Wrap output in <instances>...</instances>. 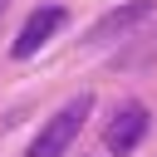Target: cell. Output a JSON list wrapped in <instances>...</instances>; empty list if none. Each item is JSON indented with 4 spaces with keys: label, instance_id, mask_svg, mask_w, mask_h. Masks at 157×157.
<instances>
[{
    "label": "cell",
    "instance_id": "obj_1",
    "mask_svg": "<svg viewBox=\"0 0 157 157\" xmlns=\"http://www.w3.org/2000/svg\"><path fill=\"white\" fill-rule=\"evenodd\" d=\"M88 113H93V93H78V98H69L44 128H39V137L29 142V152L25 157H64L69 147H74V137L83 132V123H88Z\"/></svg>",
    "mask_w": 157,
    "mask_h": 157
},
{
    "label": "cell",
    "instance_id": "obj_2",
    "mask_svg": "<svg viewBox=\"0 0 157 157\" xmlns=\"http://www.w3.org/2000/svg\"><path fill=\"white\" fill-rule=\"evenodd\" d=\"M147 128H152L147 103L128 98V103L113 108V118H108V128H103V147H108L113 157H128V152H137V142L147 137Z\"/></svg>",
    "mask_w": 157,
    "mask_h": 157
},
{
    "label": "cell",
    "instance_id": "obj_3",
    "mask_svg": "<svg viewBox=\"0 0 157 157\" xmlns=\"http://www.w3.org/2000/svg\"><path fill=\"white\" fill-rule=\"evenodd\" d=\"M64 25H69V10H64V5H39V10H34V15L20 25V34H15L10 54H15V59H29V54H39V49H44V44H49V39L64 29Z\"/></svg>",
    "mask_w": 157,
    "mask_h": 157
},
{
    "label": "cell",
    "instance_id": "obj_4",
    "mask_svg": "<svg viewBox=\"0 0 157 157\" xmlns=\"http://www.w3.org/2000/svg\"><path fill=\"white\" fill-rule=\"evenodd\" d=\"M152 15V0H128V5H118V10H108L93 29H88V44H108V39H123L128 29H137L142 20Z\"/></svg>",
    "mask_w": 157,
    "mask_h": 157
},
{
    "label": "cell",
    "instance_id": "obj_5",
    "mask_svg": "<svg viewBox=\"0 0 157 157\" xmlns=\"http://www.w3.org/2000/svg\"><path fill=\"white\" fill-rule=\"evenodd\" d=\"M10 5H15V0H0V20H5V15H10Z\"/></svg>",
    "mask_w": 157,
    "mask_h": 157
}]
</instances>
